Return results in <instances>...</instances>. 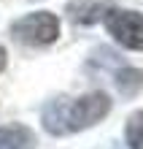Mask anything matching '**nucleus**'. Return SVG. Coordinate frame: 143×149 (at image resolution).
<instances>
[{
    "label": "nucleus",
    "instance_id": "obj_1",
    "mask_svg": "<svg viewBox=\"0 0 143 149\" xmlns=\"http://www.w3.org/2000/svg\"><path fill=\"white\" fill-rule=\"evenodd\" d=\"M108 111H111V98L105 92H86L73 100L68 98L49 100L41 119L51 136H68V133H78V130L97 125L100 119L108 117Z\"/></svg>",
    "mask_w": 143,
    "mask_h": 149
},
{
    "label": "nucleus",
    "instance_id": "obj_2",
    "mask_svg": "<svg viewBox=\"0 0 143 149\" xmlns=\"http://www.w3.org/2000/svg\"><path fill=\"white\" fill-rule=\"evenodd\" d=\"M11 38L22 46L43 49L59 38V19L49 11H32L11 24Z\"/></svg>",
    "mask_w": 143,
    "mask_h": 149
},
{
    "label": "nucleus",
    "instance_id": "obj_3",
    "mask_svg": "<svg viewBox=\"0 0 143 149\" xmlns=\"http://www.w3.org/2000/svg\"><path fill=\"white\" fill-rule=\"evenodd\" d=\"M105 30L108 36L124 49L143 52V14L140 11H127V8H111L105 14Z\"/></svg>",
    "mask_w": 143,
    "mask_h": 149
},
{
    "label": "nucleus",
    "instance_id": "obj_4",
    "mask_svg": "<svg viewBox=\"0 0 143 149\" xmlns=\"http://www.w3.org/2000/svg\"><path fill=\"white\" fill-rule=\"evenodd\" d=\"M113 6H116V0H70L65 6V11L76 24H95L105 19V14Z\"/></svg>",
    "mask_w": 143,
    "mask_h": 149
},
{
    "label": "nucleus",
    "instance_id": "obj_5",
    "mask_svg": "<svg viewBox=\"0 0 143 149\" xmlns=\"http://www.w3.org/2000/svg\"><path fill=\"white\" fill-rule=\"evenodd\" d=\"M35 133L24 125H6L0 127V149H32Z\"/></svg>",
    "mask_w": 143,
    "mask_h": 149
},
{
    "label": "nucleus",
    "instance_id": "obj_6",
    "mask_svg": "<svg viewBox=\"0 0 143 149\" xmlns=\"http://www.w3.org/2000/svg\"><path fill=\"white\" fill-rule=\"evenodd\" d=\"M113 84H116V90H119L124 98H135V95L143 90V71L140 68H119L113 76Z\"/></svg>",
    "mask_w": 143,
    "mask_h": 149
},
{
    "label": "nucleus",
    "instance_id": "obj_7",
    "mask_svg": "<svg viewBox=\"0 0 143 149\" xmlns=\"http://www.w3.org/2000/svg\"><path fill=\"white\" fill-rule=\"evenodd\" d=\"M124 136H127V146L130 149H143V109L132 111L124 125Z\"/></svg>",
    "mask_w": 143,
    "mask_h": 149
},
{
    "label": "nucleus",
    "instance_id": "obj_8",
    "mask_svg": "<svg viewBox=\"0 0 143 149\" xmlns=\"http://www.w3.org/2000/svg\"><path fill=\"white\" fill-rule=\"evenodd\" d=\"M6 63H8V54H6V49L0 46V73L6 71Z\"/></svg>",
    "mask_w": 143,
    "mask_h": 149
}]
</instances>
